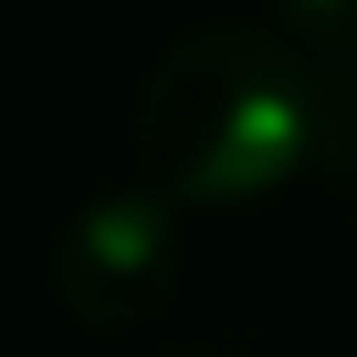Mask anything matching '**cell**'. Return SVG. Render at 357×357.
<instances>
[{"mask_svg": "<svg viewBox=\"0 0 357 357\" xmlns=\"http://www.w3.org/2000/svg\"><path fill=\"white\" fill-rule=\"evenodd\" d=\"M341 142V91L316 50L258 25H208L175 42L133 108V158L175 208L266 199Z\"/></svg>", "mask_w": 357, "mask_h": 357, "instance_id": "6da1fadb", "label": "cell"}, {"mask_svg": "<svg viewBox=\"0 0 357 357\" xmlns=\"http://www.w3.org/2000/svg\"><path fill=\"white\" fill-rule=\"evenodd\" d=\"M50 291L91 333H133L183 291V208L158 183H116L84 199L50 250Z\"/></svg>", "mask_w": 357, "mask_h": 357, "instance_id": "7a4b0ae2", "label": "cell"}, {"mask_svg": "<svg viewBox=\"0 0 357 357\" xmlns=\"http://www.w3.org/2000/svg\"><path fill=\"white\" fill-rule=\"evenodd\" d=\"M274 17H282V33H291L299 50H316V59L357 50V0H274Z\"/></svg>", "mask_w": 357, "mask_h": 357, "instance_id": "3957f363", "label": "cell"}, {"mask_svg": "<svg viewBox=\"0 0 357 357\" xmlns=\"http://www.w3.org/2000/svg\"><path fill=\"white\" fill-rule=\"evenodd\" d=\"M349 199H357V167H349Z\"/></svg>", "mask_w": 357, "mask_h": 357, "instance_id": "277c9868", "label": "cell"}, {"mask_svg": "<svg viewBox=\"0 0 357 357\" xmlns=\"http://www.w3.org/2000/svg\"><path fill=\"white\" fill-rule=\"evenodd\" d=\"M191 357H199V349H191Z\"/></svg>", "mask_w": 357, "mask_h": 357, "instance_id": "5b68a950", "label": "cell"}]
</instances>
